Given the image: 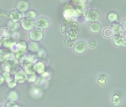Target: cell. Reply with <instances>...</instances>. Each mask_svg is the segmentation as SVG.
Segmentation results:
<instances>
[{"instance_id":"obj_27","label":"cell","mask_w":126,"mask_h":107,"mask_svg":"<svg viewBox=\"0 0 126 107\" xmlns=\"http://www.w3.org/2000/svg\"><path fill=\"white\" fill-rule=\"evenodd\" d=\"M84 9H85V5L81 3V4L77 5V6L75 8V11L78 14H82L84 12Z\"/></svg>"},{"instance_id":"obj_22","label":"cell","mask_w":126,"mask_h":107,"mask_svg":"<svg viewBox=\"0 0 126 107\" xmlns=\"http://www.w3.org/2000/svg\"><path fill=\"white\" fill-rule=\"evenodd\" d=\"M112 103L114 106H119L122 103V97L119 94H113L112 97Z\"/></svg>"},{"instance_id":"obj_21","label":"cell","mask_w":126,"mask_h":107,"mask_svg":"<svg viewBox=\"0 0 126 107\" xmlns=\"http://www.w3.org/2000/svg\"><path fill=\"white\" fill-rule=\"evenodd\" d=\"M8 98L9 100L16 101L18 100V98H19V94H18V93L16 91L13 90V91H10V93L8 94Z\"/></svg>"},{"instance_id":"obj_23","label":"cell","mask_w":126,"mask_h":107,"mask_svg":"<svg viewBox=\"0 0 126 107\" xmlns=\"http://www.w3.org/2000/svg\"><path fill=\"white\" fill-rule=\"evenodd\" d=\"M108 19L110 22H114L118 19V14L115 12H110L108 14Z\"/></svg>"},{"instance_id":"obj_8","label":"cell","mask_w":126,"mask_h":107,"mask_svg":"<svg viewBox=\"0 0 126 107\" xmlns=\"http://www.w3.org/2000/svg\"><path fill=\"white\" fill-rule=\"evenodd\" d=\"M113 42L117 47H125L126 40L125 36L120 34H114L113 36Z\"/></svg>"},{"instance_id":"obj_1","label":"cell","mask_w":126,"mask_h":107,"mask_svg":"<svg viewBox=\"0 0 126 107\" xmlns=\"http://www.w3.org/2000/svg\"><path fill=\"white\" fill-rule=\"evenodd\" d=\"M19 62L15 57L6 60L3 62L2 64V69L5 72H8L11 74H15L19 68Z\"/></svg>"},{"instance_id":"obj_30","label":"cell","mask_w":126,"mask_h":107,"mask_svg":"<svg viewBox=\"0 0 126 107\" xmlns=\"http://www.w3.org/2000/svg\"><path fill=\"white\" fill-rule=\"evenodd\" d=\"M2 76L4 77V78H5V81H7V83L9 82V81H11V80H14V79L11 77V74H9V73H8V72H4V73L2 74Z\"/></svg>"},{"instance_id":"obj_6","label":"cell","mask_w":126,"mask_h":107,"mask_svg":"<svg viewBox=\"0 0 126 107\" xmlns=\"http://www.w3.org/2000/svg\"><path fill=\"white\" fill-rule=\"evenodd\" d=\"M49 25H50L49 20L44 17H41L38 18L35 22V26L36 27V28L40 30L46 29L49 27Z\"/></svg>"},{"instance_id":"obj_12","label":"cell","mask_w":126,"mask_h":107,"mask_svg":"<svg viewBox=\"0 0 126 107\" xmlns=\"http://www.w3.org/2000/svg\"><path fill=\"white\" fill-rule=\"evenodd\" d=\"M22 17V15L21 14V12H19V11H16V10H13L10 12V14H9V18L11 19V20L12 22H19Z\"/></svg>"},{"instance_id":"obj_38","label":"cell","mask_w":126,"mask_h":107,"mask_svg":"<svg viewBox=\"0 0 126 107\" xmlns=\"http://www.w3.org/2000/svg\"><path fill=\"white\" fill-rule=\"evenodd\" d=\"M72 1H73V2H74V3H75V4H77V5H79V4L83 3L84 0H72Z\"/></svg>"},{"instance_id":"obj_2","label":"cell","mask_w":126,"mask_h":107,"mask_svg":"<svg viewBox=\"0 0 126 107\" xmlns=\"http://www.w3.org/2000/svg\"><path fill=\"white\" fill-rule=\"evenodd\" d=\"M100 18V14L97 10L90 9L85 14V20L87 22H97Z\"/></svg>"},{"instance_id":"obj_26","label":"cell","mask_w":126,"mask_h":107,"mask_svg":"<svg viewBox=\"0 0 126 107\" xmlns=\"http://www.w3.org/2000/svg\"><path fill=\"white\" fill-rule=\"evenodd\" d=\"M13 41L10 39V38H5V39H3V42H2V45L5 48H11V45L13 44Z\"/></svg>"},{"instance_id":"obj_4","label":"cell","mask_w":126,"mask_h":107,"mask_svg":"<svg viewBox=\"0 0 126 107\" xmlns=\"http://www.w3.org/2000/svg\"><path fill=\"white\" fill-rule=\"evenodd\" d=\"M76 14L77 12L75 11V8L71 5L67 4L63 8V14H64L65 19H71V18L74 17Z\"/></svg>"},{"instance_id":"obj_32","label":"cell","mask_w":126,"mask_h":107,"mask_svg":"<svg viewBox=\"0 0 126 107\" xmlns=\"http://www.w3.org/2000/svg\"><path fill=\"white\" fill-rule=\"evenodd\" d=\"M7 83H8V86L10 89H14L17 86V83L14 80V79L11 80V81H9V82H8Z\"/></svg>"},{"instance_id":"obj_5","label":"cell","mask_w":126,"mask_h":107,"mask_svg":"<svg viewBox=\"0 0 126 107\" xmlns=\"http://www.w3.org/2000/svg\"><path fill=\"white\" fill-rule=\"evenodd\" d=\"M29 36L32 41L39 42L40 40L42 39V38L44 36V34H43L42 31H41L40 29H38V28L37 29H33L31 31H30Z\"/></svg>"},{"instance_id":"obj_14","label":"cell","mask_w":126,"mask_h":107,"mask_svg":"<svg viewBox=\"0 0 126 107\" xmlns=\"http://www.w3.org/2000/svg\"><path fill=\"white\" fill-rule=\"evenodd\" d=\"M23 67H24V71L27 74V75H31V74H36V71H35V69H34L33 63H27Z\"/></svg>"},{"instance_id":"obj_36","label":"cell","mask_w":126,"mask_h":107,"mask_svg":"<svg viewBox=\"0 0 126 107\" xmlns=\"http://www.w3.org/2000/svg\"><path fill=\"white\" fill-rule=\"evenodd\" d=\"M42 77L44 79H46V80L50 79V74H49L48 72H46V71H45L44 73L42 74Z\"/></svg>"},{"instance_id":"obj_34","label":"cell","mask_w":126,"mask_h":107,"mask_svg":"<svg viewBox=\"0 0 126 107\" xmlns=\"http://www.w3.org/2000/svg\"><path fill=\"white\" fill-rule=\"evenodd\" d=\"M88 45H89V47L91 48H92V49H94V48H96V40L95 39H90L89 41H88Z\"/></svg>"},{"instance_id":"obj_39","label":"cell","mask_w":126,"mask_h":107,"mask_svg":"<svg viewBox=\"0 0 126 107\" xmlns=\"http://www.w3.org/2000/svg\"><path fill=\"white\" fill-rule=\"evenodd\" d=\"M122 28L126 31V19H125L123 22H122Z\"/></svg>"},{"instance_id":"obj_9","label":"cell","mask_w":126,"mask_h":107,"mask_svg":"<svg viewBox=\"0 0 126 107\" xmlns=\"http://www.w3.org/2000/svg\"><path fill=\"white\" fill-rule=\"evenodd\" d=\"M21 26L23 29L26 31H31L35 27V22L33 19H29L27 18H25L21 20Z\"/></svg>"},{"instance_id":"obj_19","label":"cell","mask_w":126,"mask_h":107,"mask_svg":"<svg viewBox=\"0 0 126 107\" xmlns=\"http://www.w3.org/2000/svg\"><path fill=\"white\" fill-rule=\"evenodd\" d=\"M102 35L105 38H112L114 35L113 34V31L112 30L111 28H109V27H107V28H105L102 31Z\"/></svg>"},{"instance_id":"obj_37","label":"cell","mask_w":126,"mask_h":107,"mask_svg":"<svg viewBox=\"0 0 126 107\" xmlns=\"http://www.w3.org/2000/svg\"><path fill=\"white\" fill-rule=\"evenodd\" d=\"M5 80L4 78V77L2 76V74H0V86H2L4 83H5Z\"/></svg>"},{"instance_id":"obj_10","label":"cell","mask_w":126,"mask_h":107,"mask_svg":"<svg viewBox=\"0 0 126 107\" xmlns=\"http://www.w3.org/2000/svg\"><path fill=\"white\" fill-rule=\"evenodd\" d=\"M87 49V43L85 41H79L74 46V51L77 54H82Z\"/></svg>"},{"instance_id":"obj_7","label":"cell","mask_w":126,"mask_h":107,"mask_svg":"<svg viewBox=\"0 0 126 107\" xmlns=\"http://www.w3.org/2000/svg\"><path fill=\"white\" fill-rule=\"evenodd\" d=\"M14 80L17 83H24L28 80V75L24 71L18 70L14 74Z\"/></svg>"},{"instance_id":"obj_3","label":"cell","mask_w":126,"mask_h":107,"mask_svg":"<svg viewBox=\"0 0 126 107\" xmlns=\"http://www.w3.org/2000/svg\"><path fill=\"white\" fill-rule=\"evenodd\" d=\"M27 43L25 41H20L17 42H13V44L11 46V49L12 52L14 54L18 52V51H25L27 49Z\"/></svg>"},{"instance_id":"obj_11","label":"cell","mask_w":126,"mask_h":107,"mask_svg":"<svg viewBox=\"0 0 126 107\" xmlns=\"http://www.w3.org/2000/svg\"><path fill=\"white\" fill-rule=\"evenodd\" d=\"M30 4L25 0H21L16 3V8L19 12H25L28 10Z\"/></svg>"},{"instance_id":"obj_15","label":"cell","mask_w":126,"mask_h":107,"mask_svg":"<svg viewBox=\"0 0 126 107\" xmlns=\"http://www.w3.org/2000/svg\"><path fill=\"white\" fill-rule=\"evenodd\" d=\"M31 95L33 97V98H36V99H38V98H40L42 94H43V91L41 89H39V88H36V87H34V88H32L31 91Z\"/></svg>"},{"instance_id":"obj_31","label":"cell","mask_w":126,"mask_h":107,"mask_svg":"<svg viewBox=\"0 0 126 107\" xmlns=\"http://www.w3.org/2000/svg\"><path fill=\"white\" fill-rule=\"evenodd\" d=\"M36 80H37V77L35 74H31L29 75V77H28V81L30 83H36Z\"/></svg>"},{"instance_id":"obj_17","label":"cell","mask_w":126,"mask_h":107,"mask_svg":"<svg viewBox=\"0 0 126 107\" xmlns=\"http://www.w3.org/2000/svg\"><path fill=\"white\" fill-rule=\"evenodd\" d=\"M112 28L114 34H120V35L123 36V31H124V29L122 28V25H120L119 24H118L116 22H113V25H112V28Z\"/></svg>"},{"instance_id":"obj_13","label":"cell","mask_w":126,"mask_h":107,"mask_svg":"<svg viewBox=\"0 0 126 107\" xmlns=\"http://www.w3.org/2000/svg\"><path fill=\"white\" fill-rule=\"evenodd\" d=\"M13 57H14V56H13L10 52H8V51L5 49L0 48V63H3L6 60L11 59Z\"/></svg>"},{"instance_id":"obj_25","label":"cell","mask_w":126,"mask_h":107,"mask_svg":"<svg viewBox=\"0 0 126 107\" xmlns=\"http://www.w3.org/2000/svg\"><path fill=\"white\" fill-rule=\"evenodd\" d=\"M14 57L19 60V62H21L25 57V51H18L14 54Z\"/></svg>"},{"instance_id":"obj_20","label":"cell","mask_w":126,"mask_h":107,"mask_svg":"<svg viewBox=\"0 0 126 107\" xmlns=\"http://www.w3.org/2000/svg\"><path fill=\"white\" fill-rule=\"evenodd\" d=\"M107 80H108V77L106 74H101L99 75L98 77V79H97V83L101 85V86H104L107 83Z\"/></svg>"},{"instance_id":"obj_41","label":"cell","mask_w":126,"mask_h":107,"mask_svg":"<svg viewBox=\"0 0 126 107\" xmlns=\"http://www.w3.org/2000/svg\"><path fill=\"white\" fill-rule=\"evenodd\" d=\"M0 107H5V106H3V105H0Z\"/></svg>"},{"instance_id":"obj_35","label":"cell","mask_w":126,"mask_h":107,"mask_svg":"<svg viewBox=\"0 0 126 107\" xmlns=\"http://www.w3.org/2000/svg\"><path fill=\"white\" fill-rule=\"evenodd\" d=\"M65 45H67V46L71 47V46L73 45V40H71V39H65Z\"/></svg>"},{"instance_id":"obj_24","label":"cell","mask_w":126,"mask_h":107,"mask_svg":"<svg viewBox=\"0 0 126 107\" xmlns=\"http://www.w3.org/2000/svg\"><path fill=\"white\" fill-rule=\"evenodd\" d=\"M28 49L30 51H31L33 52H36V51H38L39 46V44L36 42H32L28 45Z\"/></svg>"},{"instance_id":"obj_18","label":"cell","mask_w":126,"mask_h":107,"mask_svg":"<svg viewBox=\"0 0 126 107\" xmlns=\"http://www.w3.org/2000/svg\"><path fill=\"white\" fill-rule=\"evenodd\" d=\"M34 69H35V71L37 74H42V73L45 72V66L42 62H37L34 64Z\"/></svg>"},{"instance_id":"obj_28","label":"cell","mask_w":126,"mask_h":107,"mask_svg":"<svg viewBox=\"0 0 126 107\" xmlns=\"http://www.w3.org/2000/svg\"><path fill=\"white\" fill-rule=\"evenodd\" d=\"M36 17V13L34 11H30L26 14V18L29 19H34Z\"/></svg>"},{"instance_id":"obj_33","label":"cell","mask_w":126,"mask_h":107,"mask_svg":"<svg viewBox=\"0 0 126 107\" xmlns=\"http://www.w3.org/2000/svg\"><path fill=\"white\" fill-rule=\"evenodd\" d=\"M9 27H10V28L12 30V31H15L16 28H17V27H18V25H17V23L16 22H12V21H10L9 22Z\"/></svg>"},{"instance_id":"obj_40","label":"cell","mask_w":126,"mask_h":107,"mask_svg":"<svg viewBox=\"0 0 126 107\" xmlns=\"http://www.w3.org/2000/svg\"><path fill=\"white\" fill-rule=\"evenodd\" d=\"M2 42H3V39H2L1 38H0V46L2 45Z\"/></svg>"},{"instance_id":"obj_16","label":"cell","mask_w":126,"mask_h":107,"mask_svg":"<svg viewBox=\"0 0 126 107\" xmlns=\"http://www.w3.org/2000/svg\"><path fill=\"white\" fill-rule=\"evenodd\" d=\"M89 30L91 33L97 34L101 30V25L97 22H94L90 24L89 25Z\"/></svg>"},{"instance_id":"obj_29","label":"cell","mask_w":126,"mask_h":107,"mask_svg":"<svg viewBox=\"0 0 126 107\" xmlns=\"http://www.w3.org/2000/svg\"><path fill=\"white\" fill-rule=\"evenodd\" d=\"M5 107H20L16 101L9 100L5 106Z\"/></svg>"}]
</instances>
